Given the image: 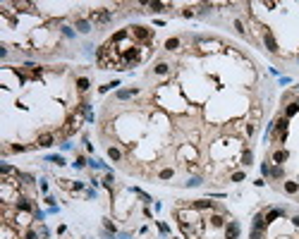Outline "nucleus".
<instances>
[{
    "label": "nucleus",
    "mask_w": 299,
    "mask_h": 239,
    "mask_svg": "<svg viewBox=\"0 0 299 239\" xmlns=\"http://www.w3.org/2000/svg\"><path fill=\"white\" fill-rule=\"evenodd\" d=\"M77 86H79V91H86V89H89V79H79Z\"/></svg>",
    "instance_id": "nucleus-10"
},
{
    "label": "nucleus",
    "mask_w": 299,
    "mask_h": 239,
    "mask_svg": "<svg viewBox=\"0 0 299 239\" xmlns=\"http://www.w3.org/2000/svg\"><path fill=\"white\" fill-rule=\"evenodd\" d=\"M129 31H132L134 41H151V31H148L146 27H132Z\"/></svg>",
    "instance_id": "nucleus-1"
},
{
    "label": "nucleus",
    "mask_w": 299,
    "mask_h": 239,
    "mask_svg": "<svg viewBox=\"0 0 299 239\" xmlns=\"http://www.w3.org/2000/svg\"><path fill=\"white\" fill-rule=\"evenodd\" d=\"M297 110H299V103H292V105L287 108V117H290V115H294Z\"/></svg>",
    "instance_id": "nucleus-14"
},
{
    "label": "nucleus",
    "mask_w": 299,
    "mask_h": 239,
    "mask_svg": "<svg viewBox=\"0 0 299 239\" xmlns=\"http://www.w3.org/2000/svg\"><path fill=\"white\" fill-rule=\"evenodd\" d=\"M108 19H110V12L108 10H94L91 12V22H96V24H103Z\"/></svg>",
    "instance_id": "nucleus-2"
},
{
    "label": "nucleus",
    "mask_w": 299,
    "mask_h": 239,
    "mask_svg": "<svg viewBox=\"0 0 299 239\" xmlns=\"http://www.w3.org/2000/svg\"><path fill=\"white\" fill-rule=\"evenodd\" d=\"M196 208H211V201H199V203H196Z\"/></svg>",
    "instance_id": "nucleus-20"
},
{
    "label": "nucleus",
    "mask_w": 299,
    "mask_h": 239,
    "mask_svg": "<svg viewBox=\"0 0 299 239\" xmlns=\"http://www.w3.org/2000/svg\"><path fill=\"white\" fill-rule=\"evenodd\" d=\"M251 239H261V237H259V232H256V234H251Z\"/></svg>",
    "instance_id": "nucleus-22"
},
{
    "label": "nucleus",
    "mask_w": 299,
    "mask_h": 239,
    "mask_svg": "<svg viewBox=\"0 0 299 239\" xmlns=\"http://www.w3.org/2000/svg\"><path fill=\"white\" fill-rule=\"evenodd\" d=\"M161 177H163V179H170V177H172V170H163V172H161Z\"/></svg>",
    "instance_id": "nucleus-19"
},
{
    "label": "nucleus",
    "mask_w": 299,
    "mask_h": 239,
    "mask_svg": "<svg viewBox=\"0 0 299 239\" xmlns=\"http://www.w3.org/2000/svg\"><path fill=\"white\" fill-rule=\"evenodd\" d=\"M275 218H280V210H270V213L266 215V220H268V222H273Z\"/></svg>",
    "instance_id": "nucleus-11"
},
{
    "label": "nucleus",
    "mask_w": 299,
    "mask_h": 239,
    "mask_svg": "<svg viewBox=\"0 0 299 239\" xmlns=\"http://www.w3.org/2000/svg\"><path fill=\"white\" fill-rule=\"evenodd\" d=\"M27 239H36V234H33V232H27Z\"/></svg>",
    "instance_id": "nucleus-21"
},
{
    "label": "nucleus",
    "mask_w": 299,
    "mask_h": 239,
    "mask_svg": "<svg viewBox=\"0 0 299 239\" xmlns=\"http://www.w3.org/2000/svg\"><path fill=\"white\" fill-rule=\"evenodd\" d=\"M278 129L285 134V129H287V120H280V122H278Z\"/></svg>",
    "instance_id": "nucleus-16"
},
{
    "label": "nucleus",
    "mask_w": 299,
    "mask_h": 239,
    "mask_svg": "<svg viewBox=\"0 0 299 239\" xmlns=\"http://www.w3.org/2000/svg\"><path fill=\"white\" fill-rule=\"evenodd\" d=\"M110 158L117 160V158H120V151H117V148H110Z\"/></svg>",
    "instance_id": "nucleus-17"
},
{
    "label": "nucleus",
    "mask_w": 299,
    "mask_h": 239,
    "mask_svg": "<svg viewBox=\"0 0 299 239\" xmlns=\"http://www.w3.org/2000/svg\"><path fill=\"white\" fill-rule=\"evenodd\" d=\"M180 156H182V158H187V160H194V158H196V151H194L192 146H184V148L180 151Z\"/></svg>",
    "instance_id": "nucleus-4"
},
{
    "label": "nucleus",
    "mask_w": 299,
    "mask_h": 239,
    "mask_svg": "<svg viewBox=\"0 0 299 239\" xmlns=\"http://www.w3.org/2000/svg\"><path fill=\"white\" fill-rule=\"evenodd\" d=\"M285 189H287V191H297V184H294V182H287Z\"/></svg>",
    "instance_id": "nucleus-18"
},
{
    "label": "nucleus",
    "mask_w": 299,
    "mask_h": 239,
    "mask_svg": "<svg viewBox=\"0 0 299 239\" xmlns=\"http://www.w3.org/2000/svg\"><path fill=\"white\" fill-rule=\"evenodd\" d=\"M266 46H268V50H273V53L278 50V43H275V38H273L270 34H266Z\"/></svg>",
    "instance_id": "nucleus-6"
},
{
    "label": "nucleus",
    "mask_w": 299,
    "mask_h": 239,
    "mask_svg": "<svg viewBox=\"0 0 299 239\" xmlns=\"http://www.w3.org/2000/svg\"><path fill=\"white\" fill-rule=\"evenodd\" d=\"M156 72H158V74H165V72H167V65H165V62H161V65L156 67Z\"/></svg>",
    "instance_id": "nucleus-15"
},
{
    "label": "nucleus",
    "mask_w": 299,
    "mask_h": 239,
    "mask_svg": "<svg viewBox=\"0 0 299 239\" xmlns=\"http://www.w3.org/2000/svg\"><path fill=\"white\" fill-rule=\"evenodd\" d=\"M36 143H38V146H50V143H53V134H41Z\"/></svg>",
    "instance_id": "nucleus-5"
},
{
    "label": "nucleus",
    "mask_w": 299,
    "mask_h": 239,
    "mask_svg": "<svg viewBox=\"0 0 299 239\" xmlns=\"http://www.w3.org/2000/svg\"><path fill=\"white\" fill-rule=\"evenodd\" d=\"M211 222H213V227H220V225H223V218H220V215H213Z\"/></svg>",
    "instance_id": "nucleus-12"
},
{
    "label": "nucleus",
    "mask_w": 299,
    "mask_h": 239,
    "mask_svg": "<svg viewBox=\"0 0 299 239\" xmlns=\"http://www.w3.org/2000/svg\"><path fill=\"white\" fill-rule=\"evenodd\" d=\"M254 227H256V230H261V227H263V218H261V215H256V218H254Z\"/></svg>",
    "instance_id": "nucleus-13"
},
{
    "label": "nucleus",
    "mask_w": 299,
    "mask_h": 239,
    "mask_svg": "<svg viewBox=\"0 0 299 239\" xmlns=\"http://www.w3.org/2000/svg\"><path fill=\"white\" fill-rule=\"evenodd\" d=\"M165 48L167 50H177V48H180V41H177V38H170V41L165 43Z\"/></svg>",
    "instance_id": "nucleus-7"
},
{
    "label": "nucleus",
    "mask_w": 299,
    "mask_h": 239,
    "mask_svg": "<svg viewBox=\"0 0 299 239\" xmlns=\"http://www.w3.org/2000/svg\"><path fill=\"white\" fill-rule=\"evenodd\" d=\"M77 29H79V31H89V22L79 19V22H77Z\"/></svg>",
    "instance_id": "nucleus-9"
},
{
    "label": "nucleus",
    "mask_w": 299,
    "mask_h": 239,
    "mask_svg": "<svg viewBox=\"0 0 299 239\" xmlns=\"http://www.w3.org/2000/svg\"><path fill=\"white\" fill-rule=\"evenodd\" d=\"M285 158H287V153H285V151H278V153L273 156V160H275V163H282Z\"/></svg>",
    "instance_id": "nucleus-8"
},
{
    "label": "nucleus",
    "mask_w": 299,
    "mask_h": 239,
    "mask_svg": "<svg viewBox=\"0 0 299 239\" xmlns=\"http://www.w3.org/2000/svg\"><path fill=\"white\" fill-rule=\"evenodd\" d=\"M237 234H239V225H237V222H230L227 230H225V239H237Z\"/></svg>",
    "instance_id": "nucleus-3"
}]
</instances>
